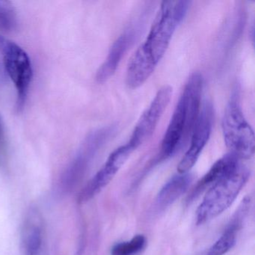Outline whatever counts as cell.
Masks as SVG:
<instances>
[{"mask_svg": "<svg viewBox=\"0 0 255 255\" xmlns=\"http://www.w3.org/2000/svg\"><path fill=\"white\" fill-rule=\"evenodd\" d=\"M190 3L189 1H164L161 3L147 38L128 63L126 83L129 89L140 87L152 75Z\"/></svg>", "mask_w": 255, "mask_h": 255, "instance_id": "6da1fadb", "label": "cell"}, {"mask_svg": "<svg viewBox=\"0 0 255 255\" xmlns=\"http://www.w3.org/2000/svg\"><path fill=\"white\" fill-rule=\"evenodd\" d=\"M203 78L195 72L189 77L165 131L161 150L165 157L174 156L192 135L201 107Z\"/></svg>", "mask_w": 255, "mask_h": 255, "instance_id": "7a4b0ae2", "label": "cell"}, {"mask_svg": "<svg viewBox=\"0 0 255 255\" xmlns=\"http://www.w3.org/2000/svg\"><path fill=\"white\" fill-rule=\"evenodd\" d=\"M250 171L240 163L207 191L196 212V224L203 225L229 208L246 185Z\"/></svg>", "mask_w": 255, "mask_h": 255, "instance_id": "3957f363", "label": "cell"}, {"mask_svg": "<svg viewBox=\"0 0 255 255\" xmlns=\"http://www.w3.org/2000/svg\"><path fill=\"white\" fill-rule=\"evenodd\" d=\"M224 139L231 153L239 159H248L255 154V134L245 119L237 96L234 95L222 119Z\"/></svg>", "mask_w": 255, "mask_h": 255, "instance_id": "277c9868", "label": "cell"}, {"mask_svg": "<svg viewBox=\"0 0 255 255\" xmlns=\"http://www.w3.org/2000/svg\"><path fill=\"white\" fill-rule=\"evenodd\" d=\"M2 64L17 90V109L22 110L33 77L30 58L20 46L7 41L2 53Z\"/></svg>", "mask_w": 255, "mask_h": 255, "instance_id": "5b68a950", "label": "cell"}, {"mask_svg": "<svg viewBox=\"0 0 255 255\" xmlns=\"http://www.w3.org/2000/svg\"><path fill=\"white\" fill-rule=\"evenodd\" d=\"M171 97L172 88L163 86L159 89L149 107L141 115L128 142L135 150L152 136Z\"/></svg>", "mask_w": 255, "mask_h": 255, "instance_id": "8992f818", "label": "cell"}, {"mask_svg": "<svg viewBox=\"0 0 255 255\" xmlns=\"http://www.w3.org/2000/svg\"><path fill=\"white\" fill-rule=\"evenodd\" d=\"M135 149L127 143L116 149L109 156L102 168L88 182L78 197L80 203H86L101 192L114 178Z\"/></svg>", "mask_w": 255, "mask_h": 255, "instance_id": "52a82bcc", "label": "cell"}, {"mask_svg": "<svg viewBox=\"0 0 255 255\" xmlns=\"http://www.w3.org/2000/svg\"><path fill=\"white\" fill-rule=\"evenodd\" d=\"M213 122V106L210 102H206L191 135L190 146L177 166L179 174H187L196 163L211 135Z\"/></svg>", "mask_w": 255, "mask_h": 255, "instance_id": "ba28073f", "label": "cell"}, {"mask_svg": "<svg viewBox=\"0 0 255 255\" xmlns=\"http://www.w3.org/2000/svg\"><path fill=\"white\" fill-rule=\"evenodd\" d=\"M113 131L112 128L98 129L86 138L80 151L65 171L63 176L65 186H71L80 177L92 155L104 141H107Z\"/></svg>", "mask_w": 255, "mask_h": 255, "instance_id": "9c48e42d", "label": "cell"}, {"mask_svg": "<svg viewBox=\"0 0 255 255\" xmlns=\"http://www.w3.org/2000/svg\"><path fill=\"white\" fill-rule=\"evenodd\" d=\"M133 38L134 34L132 32H126L121 35L113 43L107 59L97 71L96 80L98 83H105L114 75L125 53L130 47Z\"/></svg>", "mask_w": 255, "mask_h": 255, "instance_id": "30bf717a", "label": "cell"}, {"mask_svg": "<svg viewBox=\"0 0 255 255\" xmlns=\"http://www.w3.org/2000/svg\"><path fill=\"white\" fill-rule=\"evenodd\" d=\"M240 163V159L231 153L225 155L223 157L216 161L208 172L198 182L196 186L192 189V193L189 197V201L196 198L204 189L211 187L222 177L234 171Z\"/></svg>", "mask_w": 255, "mask_h": 255, "instance_id": "8fae6325", "label": "cell"}, {"mask_svg": "<svg viewBox=\"0 0 255 255\" xmlns=\"http://www.w3.org/2000/svg\"><path fill=\"white\" fill-rule=\"evenodd\" d=\"M249 208L247 204L242 203L223 234L209 249L206 255H225L234 247L237 233L243 226Z\"/></svg>", "mask_w": 255, "mask_h": 255, "instance_id": "7c38bea8", "label": "cell"}, {"mask_svg": "<svg viewBox=\"0 0 255 255\" xmlns=\"http://www.w3.org/2000/svg\"><path fill=\"white\" fill-rule=\"evenodd\" d=\"M43 243L42 224L37 212L31 211L25 221L21 234L22 247L26 255H38Z\"/></svg>", "mask_w": 255, "mask_h": 255, "instance_id": "4fadbf2b", "label": "cell"}, {"mask_svg": "<svg viewBox=\"0 0 255 255\" xmlns=\"http://www.w3.org/2000/svg\"><path fill=\"white\" fill-rule=\"evenodd\" d=\"M192 180V177L188 174H179L170 179L156 197L157 208L164 210L177 201L188 190Z\"/></svg>", "mask_w": 255, "mask_h": 255, "instance_id": "5bb4252c", "label": "cell"}, {"mask_svg": "<svg viewBox=\"0 0 255 255\" xmlns=\"http://www.w3.org/2000/svg\"><path fill=\"white\" fill-rule=\"evenodd\" d=\"M17 12L11 2L0 0V31L11 32L17 29Z\"/></svg>", "mask_w": 255, "mask_h": 255, "instance_id": "9a60e30c", "label": "cell"}, {"mask_svg": "<svg viewBox=\"0 0 255 255\" xmlns=\"http://www.w3.org/2000/svg\"><path fill=\"white\" fill-rule=\"evenodd\" d=\"M146 239L144 235L135 236L129 241L116 244L111 251L112 255H136L145 246Z\"/></svg>", "mask_w": 255, "mask_h": 255, "instance_id": "2e32d148", "label": "cell"}, {"mask_svg": "<svg viewBox=\"0 0 255 255\" xmlns=\"http://www.w3.org/2000/svg\"><path fill=\"white\" fill-rule=\"evenodd\" d=\"M6 41L7 40L0 35V62L1 63H2V53H3L4 47L6 44Z\"/></svg>", "mask_w": 255, "mask_h": 255, "instance_id": "e0dca14e", "label": "cell"}]
</instances>
